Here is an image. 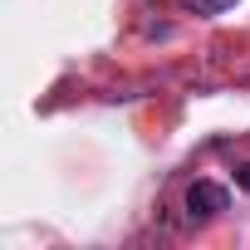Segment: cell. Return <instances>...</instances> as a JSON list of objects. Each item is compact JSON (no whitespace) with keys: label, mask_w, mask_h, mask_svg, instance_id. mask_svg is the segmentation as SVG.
Listing matches in <instances>:
<instances>
[{"label":"cell","mask_w":250,"mask_h":250,"mask_svg":"<svg viewBox=\"0 0 250 250\" xmlns=\"http://www.w3.org/2000/svg\"><path fill=\"white\" fill-rule=\"evenodd\" d=\"M235 187H240V191H250V162H245V167H235Z\"/></svg>","instance_id":"cell-3"},{"label":"cell","mask_w":250,"mask_h":250,"mask_svg":"<svg viewBox=\"0 0 250 250\" xmlns=\"http://www.w3.org/2000/svg\"><path fill=\"white\" fill-rule=\"evenodd\" d=\"M182 10H191V15H226L235 0H177Z\"/></svg>","instance_id":"cell-2"},{"label":"cell","mask_w":250,"mask_h":250,"mask_svg":"<svg viewBox=\"0 0 250 250\" xmlns=\"http://www.w3.org/2000/svg\"><path fill=\"white\" fill-rule=\"evenodd\" d=\"M226 206H230L226 187H216V182H191V187H187V211H191V221H211V216H221Z\"/></svg>","instance_id":"cell-1"}]
</instances>
